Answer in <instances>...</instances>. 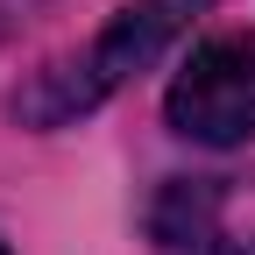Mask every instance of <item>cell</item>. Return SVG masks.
Here are the masks:
<instances>
[{"mask_svg":"<svg viewBox=\"0 0 255 255\" xmlns=\"http://www.w3.org/2000/svg\"><path fill=\"white\" fill-rule=\"evenodd\" d=\"M0 255H7V241H0Z\"/></svg>","mask_w":255,"mask_h":255,"instance_id":"6","label":"cell"},{"mask_svg":"<svg viewBox=\"0 0 255 255\" xmlns=\"http://www.w3.org/2000/svg\"><path fill=\"white\" fill-rule=\"evenodd\" d=\"M213 220H220V184L213 177H170L163 199H156V213H149V234L170 255H184V248L206 255L213 248Z\"/></svg>","mask_w":255,"mask_h":255,"instance_id":"3","label":"cell"},{"mask_svg":"<svg viewBox=\"0 0 255 255\" xmlns=\"http://www.w3.org/2000/svg\"><path fill=\"white\" fill-rule=\"evenodd\" d=\"M163 114L184 142H206V149L255 142V36L220 28V36L191 43V57L177 64L163 92Z\"/></svg>","mask_w":255,"mask_h":255,"instance_id":"2","label":"cell"},{"mask_svg":"<svg viewBox=\"0 0 255 255\" xmlns=\"http://www.w3.org/2000/svg\"><path fill=\"white\" fill-rule=\"evenodd\" d=\"M206 7H213V0H128L78 57L36 71V78L14 92V121H28V128H64L71 114H92L107 92H121L128 78H135L142 64L163 57V43L177 36V28H191V14H206Z\"/></svg>","mask_w":255,"mask_h":255,"instance_id":"1","label":"cell"},{"mask_svg":"<svg viewBox=\"0 0 255 255\" xmlns=\"http://www.w3.org/2000/svg\"><path fill=\"white\" fill-rule=\"evenodd\" d=\"M36 14H43V0H0V43H7V36H21Z\"/></svg>","mask_w":255,"mask_h":255,"instance_id":"4","label":"cell"},{"mask_svg":"<svg viewBox=\"0 0 255 255\" xmlns=\"http://www.w3.org/2000/svg\"><path fill=\"white\" fill-rule=\"evenodd\" d=\"M206 255H255V234H234V241H213Z\"/></svg>","mask_w":255,"mask_h":255,"instance_id":"5","label":"cell"}]
</instances>
